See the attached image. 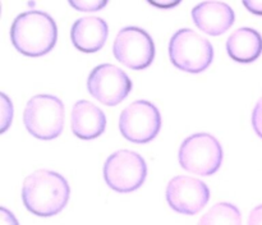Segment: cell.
<instances>
[{"label": "cell", "mask_w": 262, "mask_h": 225, "mask_svg": "<svg viewBox=\"0 0 262 225\" xmlns=\"http://www.w3.org/2000/svg\"><path fill=\"white\" fill-rule=\"evenodd\" d=\"M199 225H242V215L235 205L219 202L200 219Z\"/></svg>", "instance_id": "obj_15"}, {"label": "cell", "mask_w": 262, "mask_h": 225, "mask_svg": "<svg viewBox=\"0 0 262 225\" xmlns=\"http://www.w3.org/2000/svg\"><path fill=\"white\" fill-rule=\"evenodd\" d=\"M106 4L105 0H69V5L79 12H97Z\"/></svg>", "instance_id": "obj_16"}, {"label": "cell", "mask_w": 262, "mask_h": 225, "mask_svg": "<svg viewBox=\"0 0 262 225\" xmlns=\"http://www.w3.org/2000/svg\"><path fill=\"white\" fill-rule=\"evenodd\" d=\"M115 59L125 66L141 71L152 64L155 43L152 37L140 27H124L118 32L113 43Z\"/></svg>", "instance_id": "obj_8"}, {"label": "cell", "mask_w": 262, "mask_h": 225, "mask_svg": "<svg viewBox=\"0 0 262 225\" xmlns=\"http://www.w3.org/2000/svg\"><path fill=\"white\" fill-rule=\"evenodd\" d=\"M71 128L74 136L81 140H94L104 133L106 117L95 104L87 100H79L72 109Z\"/></svg>", "instance_id": "obj_12"}, {"label": "cell", "mask_w": 262, "mask_h": 225, "mask_svg": "<svg viewBox=\"0 0 262 225\" xmlns=\"http://www.w3.org/2000/svg\"><path fill=\"white\" fill-rule=\"evenodd\" d=\"M109 28L100 17H83L73 23L71 38L73 45L83 53H96L106 42Z\"/></svg>", "instance_id": "obj_13"}, {"label": "cell", "mask_w": 262, "mask_h": 225, "mask_svg": "<svg viewBox=\"0 0 262 225\" xmlns=\"http://www.w3.org/2000/svg\"><path fill=\"white\" fill-rule=\"evenodd\" d=\"M243 5L253 14L262 15V0H243Z\"/></svg>", "instance_id": "obj_20"}, {"label": "cell", "mask_w": 262, "mask_h": 225, "mask_svg": "<svg viewBox=\"0 0 262 225\" xmlns=\"http://www.w3.org/2000/svg\"><path fill=\"white\" fill-rule=\"evenodd\" d=\"M252 127L256 134L262 138V97L256 102L252 112Z\"/></svg>", "instance_id": "obj_18"}, {"label": "cell", "mask_w": 262, "mask_h": 225, "mask_svg": "<svg viewBox=\"0 0 262 225\" xmlns=\"http://www.w3.org/2000/svg\"><path fill=\"white\" fill-rule=\"evenodd\" d=\"M64 104L54 95H36L28 100L23 112L26 128L33 137L49 141L59 137L64 128Z\"/></svg>", "instance_id": "obj_3"}, {"label": "cell", "mask_w": 262, "mask_h": 225, "mask_svg": "<svg viewBox=\"0 0 262 225\" xmlns=\"http://www.w3.org/2000/svg\"><path fill=\"white\" fill-rule=\"evenodd\" d=\"M247 225H262V205L256 206L248 216Z\"/></svg>", "instance_id": "obj_19"}, {"label": "cell", "mask_w": 262, "mask_h": 225, "mask_svg": "<svg viewBox=\"0 0 262 225\" xmlns=\"http://www.w3.org/2000/svg\"><path fill=\"white\" fill-rule=\"evenodd\" d=\"M71 188L61 174L41 169L23 182L22 199L26 209L42 217L55 216L67 206Z\"/></svg>", "instance_id": "obj_1"}, {"label": "cell", "mask_w": 262, "mask_h": 225, "mask_svg": "<svg viewBox=\"0 0 262 225\" xmlns=\"http://www.w3.org/2000/svg\"><path fill=\"white\" fill-rule=\"evenodd\" d=\"M179 164L192 174L210 176L216 173L223 163V147L209 133H194L181 145Z\"/></svg>", "instance_id": "obj_5"}, {"label": "cell", "mask_w": 262, "mask_h": 225, "mask_svg": "<svg viewBox=\"0 0 262 225\" xmlns=\"http://www.w3.org/2000/svg\"><path fill=\"white\" fill-rule=\"evenodd\" d=\"M192 18L202 32L219 36L232 27L235 20V13L223 2H204L192 9Z\"/></svg>", "instance_id": "obj_11"}, {"label": "cell", "mask_w": 262, "mask_h": 225, "mask_svg": "<svg viewBox=\"0 0 262 225\" xmlns=\"http://www.w3.org/2000/svg\"><path fill=\"white\" fill-rule=\"evenodd\" d=\"M227 51L238 63H252L262 53V36L255 28H238L228 37Z\"/></svg>", "instance_id": "obj_14"}, {"label": "cell", "mask_w": 262, "mask_h": 225, "mask_svg": "<svg viewBox=\"0 0 262 225\" xmlns=\"http://www.w3.org/2000/svg\"><path fill=\"white\" fill-rule=\"evenodd\" d=\"M87 88L97 101L106 106H115L129 95L132 81L119 66L100 64L90 73Z\"/></svg>", "instance_id": "obj_9"}, {"label": "cell", "mask_w": 262, "mask_h": 225, "mask_svg": "<svg viewBox=\"0 0 262 225\" xmlns=\"http://www.w3.org/2000/svg\"><path fill=\"white\" fill-rule=\"evenodd\" d=\"M169 56L177 68L188 73H201L214 59V48L207 38L191 28L177 31L169 42Z\"/></svg>", "instance_id": "obj_4"}, {"label": "cell", "mask_w": 262, "mask_h": 225, "mask_svg": "<svg viewBox=\"0 0 262 225\" xmlns=\"http://www.w3.org/2000/svg\"><path fill=\"white\" fill-rule=\"evenodd\" d=\"M0 211H2V225H19L18 224V220L15 219L13 212H10L9 210L2 207Z\"/></svg>", "instance_id": "obj_21"}, {"label": "cell", "mask_w": 262, "mask_h": 225, "mask_svg": "<svg viewBox=\"0 0 262 225\" xmlns=\"http://www.w3.org/2000/svg\"><path fill=\"white\" fill-rule=\"evenodd\" d=\"M160 128V111L152 102L146 100L132 102L120 114V133L133 143H148L158 136Z\"/></svg>", "instance_id": "obj_7"}, {"label": "cell", "mask_w": 262, "mask_h": 225, "mask_svg": "<svg viewBox=\"0 0 262 225\" xmlns=\"http://www.w3.org/2000/svg\"><path fill=\"white\" fill-rule=\"evenodd\" d=\"M13 119V105L9 97L2 92V133L9 128Z\"/></svg>", "instance_id": "obj_17"}, {"label": "cell", "mask_w": 262, "mask_h": 225, "mask_svg": "<svg viewBox=\"0 0 262 225\" xmlns=\"http://www.w3.org/2000/svg\"><path fill=\"white\" fill-rule=\"evenodd\" d=\"M147 176V165L140 153L119 150L105 161L104 179L109 188L119 193H129L140 188Z\"/></svg>", "instance_id": "obj_6"}, {"label": "cell", "mask_w": 262, "mask_h": 225, "mask_svg": "<svg viewBox=\"0 0 262 225\" xmlns=\"http://www.w3.org/2000/svg\"><path fill=\"white\" fill-rule=\"evenodd\" d=\"M151 4L155 5V7L159 8H170V7H176L177 4H179V2H171V3H159V2H150Z\"/></svg>", "instance_id": "obj_22"}, {"label": "cell", "mask_w": 262, "mask_h": 225, "mask_svg": "<svg viewBox=\"0 0 262 225\" xmlns=\"http://www.w3.org/2000/svg\"><path fill=\"white\" fill-rule=\"evenodd\" d=\"M209 199V187L205 182L193 176H174L166 187V201L178 214L189 216L199 214Z\"/></svg>", "instance_id": "obj_10"}, {"label": "cell", "mask_w": 262, "mask_h": 225, "mask_svg": "<svg viewBox=\"0 0 262 225\" xmlns=\"http://www.w3.org/2000/svg\"><path fill=\"white\" fill-rule=\"evenodd\" d=\"M10 38L14 48L27 56H41L51 51L58 38L54 18L42 10H27L13 20Z\"/></svg>", "instance_id": "obj_2"}]
</instances>
